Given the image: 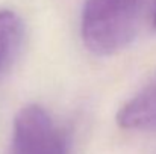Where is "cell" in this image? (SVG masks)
I'll use <instances>...</instances> for the list:
<instances>
[{"mask_svg": "<svg viewBox=\"0 0 156 154\" xmlns=\"http://www.w3.org/2000/svg\"><path fill=\"white\" fill-rule=\"evenodd\" d=\"M23 20L9 9L0 11V79L17 60L24 41Z\"/></svg>", "mask_w": 156, "mask_h": 154, "instance_id": "277c9868", "label": "cell"}, {"mask_svg": "<svg viewBox=\"0 0 156 154\" xmlns=\"http://www.w3.org/2000/svg\"><path fill=\"white\" fill-rule=\"evenodd\" d=\"M143 0H87L82 12V39L96 56H112L136 36Z\"/></svg>", "mask_w": 156, "mask_h": 154, "instance_id": "6da1fadb", "label": "cell"}, {"mask_svg": "<svg viewBox=\"0 0 156 154\" xmlns=\"http://www.w3.org/2000/svg\"><path fill=\"white\" fill-rule=\"evenodd\" d=\"M117 122L126 130L156 128V79L121 107Z\"/></svg>", "mask_w": 156, "mask_h": 154, "instance_id": "3957f363", "label": "cell"}, {"mask_svg": "<svg viewBox=\"0 0 156 154\" xmlns=\"http://www.w3.org/2000/svg\"><path fill=\"white\" fill-rule=\"evenodd\" d=\"M9 154H70V138L44 107L29 104L14 118Z\"/></svg>", "mask_w": 156, "mask_h": 154, "instance_id": "7a4b0ae2", "label": "cell"}, {"mask_svg": "<svg viewBox=\"0 0 156 154\" xmlns=\"http://www.w3.org/2000/svg\"><path fill=\"white\" fill-rule=\"evenodd\" d=\"M153 23H155V27H156V11H155V18H153Z\"/></svg>", "mask_w": 156, "mask_h": 154, "instance_id": "5b68a950", "label": "cell"}]
</instances>
